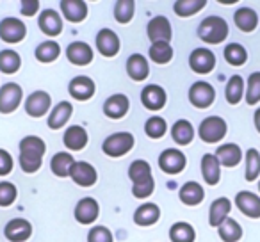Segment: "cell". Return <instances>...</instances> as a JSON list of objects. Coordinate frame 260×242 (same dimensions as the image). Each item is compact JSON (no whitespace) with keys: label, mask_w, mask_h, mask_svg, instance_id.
I'll return each mask as SVG.
<instances>
[{"label":"cell","mask_w":260,"mask_h":242,"mask_svg":"<svg viewBox=\"0 0 260 242\" xmlns=\"http://www.w3.org/2000/svg\"><path fill=\"white\" fill-rule=\"evenodd\" d=\"M226 121L219 116H209L200 123L198 128V135L203 143H209V145H214V143H219L221 139L226 135Z\"/></svg>","instance_id":"4"},{"label":"cell","mask_w":260,"mask_h":242,"mask_svg":"<svg viewBox=\"0 0 260 242\" xmlns=\"http://www.w3.org/2000/svg\"><path fill=\"white\" fill-rule=\"evenodd\" d=\"M47 153V145L38 135H27L20 141V167L25 173L32 175L40 171L43 164V157Z\"/></svg>","instance_id":"1"},{"label":"cell","mask_w":260,"mask_h":242,"mask_svg":"<svg viewBox=\"0 0 260 242\" xmlns=\"http://www.w3.org/2000/svg\"><path fill=\"white\" fill-rule=\"evenodd\" d=\"M23 98V91L18 84L8 82L0 87V112L2 114H11L20 107Z\"/></svg>","instance_id":"6"},{"label":"cell","mask_w":260,"mask_h":242,"mask_svg":"<svg viewBox=\"0 0 260 242\" xmlns=\"http://www.w3.org/2000/svg\"><path fill=\"white\" fill-rule=\"evenodd\" d=\"M160 219V209L155 203H145V205L138 206L134 212V223L138 226H152Z\"/></svg>","instance_id":"31"},{"label":"cell","mask_w":260,"mask_h":242,"mask_svg":"<svg viewBox=\"0 0 260 242\" xmlns=\"http://www.w3.org/2000/svg\"><path fill=\"white\" fill-rule=\"evenodd\" d=\"M202 175L209 185H216L221 178V164L214 153H207L202 159Z\"/></svg>","instance_id":"29"},{"label":"cell","mask_w":260,"mask_h":242,"mask_svg":"<svg viewBox=\"0 0 260 242\" xmlns=\"http://www.w3.org/2000/svg\"><path fill=\"white\" fill-rule=\"evenodd\" d=\"M228 23L221 16H207L198 27V38L209 45L223 43L228 36Z\"/></svg>","instance_id":"3"},{"label":"cell","mask_w":260,"mask_h":242,"mask_svg":"<svg viewBox=\"0 0 260 242\" xmlns=\"http://www.w3.org/2000/svg\"><path fill=\"white\" fill-rule=\"evenodd\" d=\"M224 96H226V101L230 105H237L242 100V96H244V80H242V77L239 75L230 77V80L226 84V91H224Z\"/></svg>","instance_id":"37"},{"label":"cell","mask_w":260,"mask_h":242,"mask_svg":"<svg viewBox=\"0 0 260 242\" xmlns=\"http://www.w3.org/2000/svg\"><path fill=\"white\" fill-rule=\"evenodd\" d=\"M18 198V189L11 182H0V206H11Z\"/></svg>","instance_id":"47"},{"label":"cell","mask_w":260,"mask_h":242,"mask_svg":"<svg viewBox=\"0 0 260 242\" xmlns=\"http://www.w3.org/2000/svg\"><path fill=\"white\" fill-rule=\"evenodd\" d=\"M246 180L248 182H255L260 175V153L258 150L249 148L246 152Z\"/></svg>","instance_id":"43"},{"label":"cell","mask_w":260,"mask_h":242,"mask_svg":"<svg viewBox=\"0 0 260 242\" xmlns=\"http://www.w3.org/2000/svg\"><path fill=\"white\" fill-rule=\"evenodd\" d=\"M126 73L132 80L141 82L150 75V64L146 61L145 55L141 54H132L126 61Z\"/></svg>","instance_id":"25"},{"label":"cell","mask_w":260,"mask_h":242,"mask_svg":"<svg viewBox=\"0 0 260 242\" xmlns=\"http://www.w3.org/2000/svg\"><path fill=\"white\" fill-rule=\"evenodd\" d=\"M73 164V155L68 152H59L52 157V162H50V167H52V173L59 178H64V177H70V171H72Z\"/></svg>","instance_id":"33"},{"label":"cell","mask_w":260,"mask_h":242,"mask_svg":"<svg viewBox=\"0 0 260 242\" xmlns=\"http://www.w3.org/2000/svg\"><path fill=\"white\" fill-rule=\"evenodd\" d=\"M22 66V57L15 50H2L0 52V72L6 75H13Z\"/></svg>","instance_id":"36"},{"label":"cell","mask_w":260,"mask_h":242,"mask_svg":"<svg viewBox=\"0 0 260 242\" xmlns=\"http://www.w3.org/2000/svg\"><path fill=\"white\" fill-rule=\"evenodd\" d=\"M224 59L232 66H242L248 61V52H246V48L242 45L230 43L224 47Z\"/></svg>","instance_id":"42"},{"label":"cell","mask_w":260,"mask_h":242,"mask_svg":"<svg viewBox=\"0 0 260 242\" xmlns=\"http://www.w3.org/2000/svg\"><path fill=\"white\" fill-rule=\"evenodd\" d=\"M258 191H260V182H258Z\"/></svg>","instance_id":"52"},{"label":"cell","mask_w":260,"mask_h":242,"mask_svg":"<svg viewBox=\"0 0 260 242\" xmlns=\"http://www.w3.org/2000/svg\"><path fill=\"white\" fill-rule=\"evenodd\" d=\"M96 48L104 57H114L119 52L118 34L111 29H102L96 34Z\"/></svg>","instance_id":"19"},{"label":"cell","mask_w":260,"mask_h":242,"mask_svg":"<svg viewBox=\"0 0 260 242\" xmlns=\"http://www.w3.org/2000/svg\"><path fill=\"white\" fill-rule=\"evenodd\" d=\"M73 114V105L70 101H59L54 109H52L50 116H48V127L52 130H59L70 121Z\"/></svg>","instance_id":"26"},{"label":"cell","mask_w":260,"mask_h":242,"mask_svg":"<svg viewBox=\"0 0 260 242\" xmlns=\"http://www.w3.org/2000/svg\"><path fill=\"white\" fill-rule=\"evenodd\" d=\"M189 66L198 75H207L216 68V55L209 48H196L189 55Z\"/></svg>","instance_id":"8"},{"label":"cell","mask_w":260,"mask_h":242,"mask_svg":"<svg viewBox=\"0 0 260 242\" xmlns=\"http://www.w3.org/2000/svg\"><path fill=\"white\" fill-rule=\"evenodd\" d=\"M235 205L239 206L241 214L249 219H260V198L255 192L241 191L235 196Z\"/></svg>","instance_id":"14"},{"label":"cell","mask_w":260,"mask_h":242,"mask_svg":"<svg viewBox=\"0 0 260 242\" xmlns=\"http://www.w3.org/2000/svg\"><path fill=\"white\" fill-rule=\"evenodd\" d=\"M234 22L242 32H253L258 25V15L251 8H239L234 15Z\"/></svg>","instance_id":"32"},{"label":"cell","mask_w":260,"mask_h":242,"mask_svg":"<svg viewBox=\"0 0 260 242\" xmlns=\"http://www.w3.org/2000/svg\"><path fill=\"white\" fill-rule=\"evenodd\" d=\"M136 4L132 0H119L114 4V18L119 23H128L134 16Z\"/></svg>","instance_id":"44"},{"label":"cell","mask_w":260,"mask_h":242,"mask_svg":"<svg viewBox=\"0 0 260 242\" xmlns=\"http://www.w3.org/2000/svg\"><path fill=\"white\" fill-rule=\"evenodd\" d=\"M70 178L80 187H91L96 184L98 173L89 162H75L70 171Z\"/></svg>","instance_id":"15"},{"label":"cell","mask_w":260,"mask_h":242,"mask_svg":"<svg viewBox=\"0 0 260 242\" xmlns=\"http://www.w3.org/2000/svg\"><path fill=\"white\" fill-rule=\"evenodd\" d=\"M66 57L75 66H87L93 61V50L84 41H73L66 48Z\"/></svg>","instance_id":"20"},{"label":"cell","mask_w":260,"mask_h":242,"mask_svg":"<svg viewBox=\"0 0 260 242\" xmlns=\"http://www.w3.org/2000/svg\"><path fill=\"white\" fill-rule=\"evenodd\" d=\"M128 178L132 182V194L136 198L143 199L152 196L153 189H155V180H153L152 167L146 160H134L130 164Z\"/></svg>","instance_id":"2"},{"label":"cell","mask_w":260,"mask_h":242,"mask_svg":"<svg viewBox=\"0 0 260 242\" xmlns=\"http://www.w3.org/2000/svg\"><path fill=\"white\" fill-rule=\"evenodd\" d=\"M52 107V98L45 91H34L25 100V112L30 118H41Z\"/></svg>","instance_id":"12"},{"label":"cell","mask_w":260,"mask_h":242,"mask_svg":"<svg viewBox=\"0 0 260 242\" xmlns=\"http://www.w3.org/2000/svg\"><path fill=\"white\" fill-rule=\"evenodd\" d=\"M94 89H96L94 82L89 77H84V75L75 77L68 86V93L79 101H86V100H89V98H93Z\"/></svg>","instance_id":"24"},{"label":"cell","mask_w":260,"mask_h":242,"mask_svg":"<svg viewBox=\"0 0 260 242\" xmlns=\"http://www.w3.org/2000/svg\"><path fill=\"white\" fill-rule=\"evenodd\" d=\"M216 157L221 166L235 167L242 160V150L237 145H234V143H226V145H221L216 150Z\"/></svg>","instance_id":"28"},{"label":"cell","mask_w":260,"mask_h":242,"mask_svg":"<svg viewBox=\"0 0 260 242\" xmlns=\"http://www.w3.org/2000/svg\"><path fill=\"white\" fill-rule=\"evenodd\" d=\"M260 101V72H255L248 77V89H246V103L256 105Z\"/></svg>","instance_id":"46"},{"label":"cell","mask_w":260,"mask_h":242,"mask_svg":"<svg viewBox=\"0 0 260 242\" xmlns=\"http://www.w3.org/2000/svg\"><path fill=\"white\" fill-rule=\"evenodd\" d=\"M141 101L148 111H160L168 101V94L157 84H150L141 91Z\"/></svg>","instance_id":"13"},{"label":"cell","mask_w":260,"mask_h":242,"mask_svg":"<svg viewBox=\"0 0 260 242\" xmlns=\"http://www.w3.org/2000/svg\"><path fill=\"white\" fill-rule=\"evenodd\" d=\"M146 34H148V40L152 43H170L173 40V29H171V23L166 16H155L148 22L146 27Z\"/></svg>","instance_id":"9"},{"label":"cell","mask_w":260,"mask_h":242,"mask_svg":"<svg viewBox=\"0 0 260 242\" xmlns=\"http://www.w3.org/2000/svg\"><path fill=\"white\" fill-rule=\"evenodd\" d=\"M13 166H15V162H13L11 153L0 148V177H8L13 171Z\"/></svg>","instance_id":"49"},{"label":"cell","mask_w":260,"mask_h":242,"mask_svg":"<svg viewBox=\"0 0 260 242\" xmlns=\"http://www.w3.org/2000/svg\"><path fill=\"white\" fill-rule=\"evenodd\" d=\"M100 216V205L94 198H82L75 206V219L80 224H91Z\"/></svg>","instance_id":"18"},{"label":"cell","mask_w":260,"mask_h":242,"mask_svg":"<svg viewBox=\"0 0 260 242\" xmlns=\"http://www.w3.org/2000/svg\"><path fill=\"white\" fill-rule=\"evenodd\" d=\"M61 13L68 22L80 23L86 20L87 16V4L82 0H61Z\"/></svg>","instance_id":"23"},{"label":"cell","mask_w":260,"mask_h":242,"mask_svg":"<svg viewBox=\"0 0 260 242\" xmlns=\"http://www.w3.org/2000/svg\"><path fill=\"white\" fill-rule=\"evenodd\" d=\"M4 235L9 242H25L32 235V226L25 219H11L6 224Z\"/></svg>","instance_id":"22"},{"label":"cell","mask_w":260,"mask_h":242,"mask_svg":"<svg viewBox=\"0 0 260 242\" xmlns=\"http://www.w3.org/2000/svg\"><path fill=\"white\" fill-rule=\"evenodd\" d=\"M232 210V201L228 198H217L212 201L210 205V210H209V223L210 226L214 228H219L224 221L228 219V214Z\"/></svg>","instance_id":"27"},{"label":"cell","mask_w":260,"mask_h":242,"mask_svg":"<svg viewBox=\"0 0 260 242\" xmlns=\"http://www.w3.org/2000/svg\"><path fill=\"white\" fill-rule=\"evenodd\" d=\"M178 196H180V201L184 203V205L196 206L203 201V198H205V191H203V187L198 184V182H187V184L182 185Z\"/></svg>","instance_id":"30"},{"label":"cell","mask_w":260,"mask_h":242,"mask_svg":"<svg viewBox=\"0 0 260 242\" xmlns=\"http://www.w3.org/2000/svg\"><path fill=\"white\" fill-rule=\"evenodd\" d=\"M87 242H114V237L107 226H93L87 233Z\"/></svg>","instance_id":"48"},{"label":"cell","mask_w":260,"mask_h":242,"mask_svg":"<svg viewBox=\"0 0 260 242\" xmlns=\"http://www.w3.org/2000/svg\"><path fill=\"white\" fill-rule=\"evenodd\" d=\"M253 119H255V128L260 132V107L255 111V116H253Z\"/></svg>","instance_id":"51"},{"label":"cell","mask_w":260,"mask_h":242,"mask_svg":"<svg viewBox=\"0 0 260 242\" xmlns=\"http://www.w3.org/2000/svg\"><path fill=\"white\" fill-rule=\"evenodd\" d=\"M22 15L23 16H34L38 13V9H40V2L38 0H22Z\"/></svg>","instance_id":"50"},{"label":"cell","mask_w":260,"mask_h":242,"mask_svg":"<svg viewBox=\"0 0 260 242\" xmlns=\"http://www.w3.org/2000/svg\"><path fill=\"white\" fill-rule=\"evenodd\" d=\"M134 135L130 132H116L105 139L102 150L109 157H123L134 148Z\"/></svg>","instance_id":"5"},{"label":"cell","mask_w":260,"mask_h":242,"mask_svg":"<svg viewBox=\"0 0 260 242\" xmlns=\"http://www.w3.org/2000/svg\"><path fill=\"white\" fill-rule=\"evenodd\" d=\"M148 54H150V59H152L153 62H157V64H168V62L173 59V47H171L170 43L159 41V43H152Z\"/></svg>","instance_id":"40"},{"label":"cell","mask_w":260,"mask_h":242,"mask_svg":"<svg viewBox=\"0 0 260 242\" xmlns=\"http://www.w3.org/2000/svg\"><path fill=\"white\" fill-rule=\"evenodd\" d=\"M62 143L68 150L72 152H80L87 146L89 143V135H87L86 128L80 127V125H72V127L66 128L64 135H62Z\"/></svg>","instance_id":"17"},{"label":"cell","mask_w":260,"mask_h":242,"mask_svg":"<svg viewBox=\"0 0 260 242\" xmlns=\"http://www.w3.org/2000/svg\"><path fill=\"white\" fill-rule=\"evenodd\" d=\"M38 25L43 34L50 38H55L62 32V18L55 9H45L41 11L40 18H38Z\"/></svg>","instance_id":"16"},{"label":"cell","mask_w":260,"mask_h":242,"mask_svg":"<svg viewBox=\"0 0 260 242\" xmlns=\"http://www.w3.org/2000/svg\"><path fill=\"white\" fill-rule=\"evenodd\" d=\"M217 231H219V237L223 242H239L242 238L241 224H239L235 219H232V217H228V219L221 224Z\"/></svg>","instance_id":"39"},{"label":"cell","mask_w":260,"mask_h":242,"mask_svg":"<svg viewBox=\"0 0 260 242\" xmlns=\"http://www.w3.org/2000/svg\"><path fill=\"white\" fill-rule=\"evenodd\" d=\"M168 130L166 119L159 118V116H152L145 123V132L150 139H160Z\"/></svg>","instance_id":"45"},{"label":"cell","mask_w":260,"mask_h":242,"mask_svg":"<svg viewBox=\"0 0 260 242\" xmlns=\"http://www.w3.org/2000/svg\"><path fill=\"white\" fill-rule=\"evenodd\" d=\"M130 107V100L126 94L116 93L112 96H109L104 103V114L111 119H121L123 116L128 112Z\"/></svg>","instance_id":"21"},{"label":"cell","mask_w":260,"mask_h":242,"mask_svg":"<svg viewBox=\"0 0 260 242\" xmlns=\"http://www.w3.org/2000/svg\"><path fill=\"white\" fill-rule=\"evenodd\" d=\"M36 59L40 62H43V64H48V62H54L55 59L59 57V54H61V47H59L57 41L54 40H48V41H43V43L38 45L36 48Z\"/></svg>","instance_id":"35"},{"label":"cell","mask_w":260,"mask_h":242,"mask_svg":"<svg viewBox=\"0 0 260 242\" xmlns=\"http://www.w3.org/2000/svg\"><path fill=\"white\" fill-rule=\"evenodd\" d=\"M205 6H207L205 0H177L173 4V9L178 16L187 18V16H192L198 11H202Z\"/></svg>","instance_id":"41"},{"label":"cell","mask_w":260,"mask_h":242,"mask_svg":"<svg viewBox=\"0 0 260 242\" xmlns=\"http://www.w3.org/2000/svg\"><path fill=\"white\" fill-rule=\"evenodd\" d=\"M185 164L187 159L180 150H164L159 155V167L164 171L166 175H178L185 169Z\"/></svg>","instance_id":"10"},{"label":"cell","mask_w":260,"mask_h":242,"mask_svg":"<svg viewBox=\"0 0 260 242\" xmlns=\"http://www.w3.org/2000/svg\"><path fill=\"white\" fill-rule=\"evenodd\" d=\"M196 231L189 223H175L170 228V240L171 242H194Z\"/></svg>","instance_id":"38"},{"label":"cell","mask_w":260,"mask_h":242,"mask_svg":"<svg viewBox=\"0 0 260 242\" xmlns=\"http://www.w3.org/2000/svg\"><path fill=\"white\" fill-rule=\"evenodd\" d=\"M214 100H216V91L205 80H198L189 89V101L196 109H209L214 103Z\"/></svg>","instance_id":"7"},{"label":"cell","mask_w":260,"mask_h":242,"mask_svg":"<svg viewBox=\"0 0 260 242\" xmlns=\"http://www.w3.org/2000/svg\"><path fill=\"white\" fill-rule=\"evenodd\" d=\"M27 36V27L18 18H4L0 22V40L6 43H20Z\"/></svg>","instance_id":"11"},{"label":"cell","mask_w":260,"mask_h":242,"mask_svg":"<svg viewBox=\"0 0 260 242\" xmlns=\"http://www.w3.org/2000/svg\"><path fill=\"white\" fill-rule=\"evenodd\" d=\"M171 137H173V141L177 145L185 146L194 137V128H192V125L189 123L187 119H178L177 123L173 125V128H171Z\"/></svg>","instance_id":"34"}]
</instances>
